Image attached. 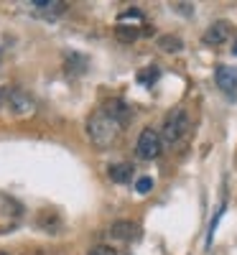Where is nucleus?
<instances>
[{
	"mask_svg": "<svg viewBox=\"0 0 237 255\" xmlns=\"http://www.w3.org/2000/svg\"><path fill=\"white\" fill-rule=\"evenodd\" d=\"M5 102H8L10 113L18 115V118H26V115H31L36 110L33 97L26 90H18V87H5Z\"/></svg>",
	"mask_w": 237,
	"mask_h": 255,
	"instance_id": "obj_4",
	"label": "nucleus"
},
{
	"mask_svg": "<svg viewBox=\"0 0 237 255\" xmlns=\"http://www.w3.org/2000/svg\"><path fill=\"white\" fill-rule=\"evenodd\" d=\"M105 113L110 115L120 128H125L127 123H130V118H133V113H130V108L122 102V100H107L105 102Z\"/></svg>",
	"mask_w": 237,
	"mask_h": 255,
	"instance_id": "obj_6",
	"label": "nucleus"
},
{
	"mask_svg": "<svg viewBox=\"0 0 237 255\" xmlns=\"http://www.w3.org/2000/svg\"><path fill=\"white\" fill-rule=\"evenodd\" d=\"M140 36V31L135 26H118L115 28V38L122 41V44H133V41Z\"/></svg>",
	"mask_w": 237,
	"mask_h": 255,
	"instance_id": "obj_12",
	"label": "nucleus"
},
{
	"mask_svg": "<svg viewBox=\"0 0 237 255\" xmlns=\"http://www.w3.org/2000/svg\"><path fill=\"white\" fill-rule=\"evenodd\" d=\"M87 255H118V250L113 248V245H105V243H100V245H95Z\"/></svg>",
	"mask_w": 237,
	"mask_h": 255,
	"instance_id": "obj_14",
	"label": "nucleus"
},
{
	"mask_svg": "<svg viewBox=\"0 0 237 255\" xmlns=\"http://www.w3.org/2000/svg\"><path fill=\"white\" fill-rule=\"evenodd\" d=\"M110 179L115 184H127L133 179V166L130 163H113L110 166Z\"/></svg>",
	"mask_w": 237,
	"mask_h": 255,
	"instance_id": "obj_9",
	"label": "nucleus"
},
{
	"mask_svg": "<svg viewBox=\"0 0 237 255\" xmlns=\"http://www.w3.org/2000/svg\"><path fill=\"white\" fill-rule=\"evenodd\" d=\"M156 44H158V49H163L166 54H176V51L184 49V41H181L179 36H174V33H171V36H158Z\"/></svg>",
	"mask_w": 237,
	"mask_h": 255,
	"instance_id": "obj_10",
	"label": "nucleus"
},
{
	"mask_svg": "<svg viewBox=\"0 0 237 255\" xmlns=\"http://www.w3.org/2000/svg\"><path fill=\"white\" fill-rule=\"evenodd\" d=\"M138 232H140V227L135 222H130V220H118V222L110 225V235L115 240H135Z\"/></svg>",
	"mask_w": 237,
	"mask_h": 255,
	"instance_id": "obj_8",
	"label": "nucleus"
},
{
	"mask_svg": "<svg viewBox=\"0 0 237 255\" xmlns=\"http://www.w3.org/2000/svg\"><path fill=\"white\" fill-rule=\"evenodd\" d=\"M31 8L44 10V13H61L64 8H67V3H59V0H33Z\"/></svg>",
	"mask_w": 237,
	"mask_h": 255,
	"instance_id": "obj_11",
	"label": "nucleus"
},
{
	"mask_svg": "<svg viewBox=\"0 0 237 255\" xmlns=\"http://www.w3.org/2000/svg\"><path fill=\"white\" fill-rule=\"evenodd\" d=\"M232 54H235V56H237V41H235V46H232Z\"/></svg>",
	"mask_w": 237,
	"mask_h": 255,
	"instance_id": "obj_17",
	"label": "nucleus"
},
{
	"mask_svg": "<svg viewBox=\"0 0 237 255\" xmlns=\"http://www.w3.org/2000/svg\"><path fill=\"white\" fill-rule=\"evenodd\" d=\"M3 100H5V87L0 90V105H3Z\"/></svg>",
	"mask_w": 237,
	"mask_h": 255,
	"instance_id": "obj_16",
	"label": "nucleus"
},
{
	"mask_svg": "<svg viewBox=\"0 0 237 255\" xmlns=\"http://www.w3.org/2000/svg\"><path fill=\"white\" fill-rule=\"evenodd\" d=\"M87 135L97 148H110L120 135V125L105 110H100V113L90 115V120H87Z\"/></svg>",
	"mask_w": 237,
	"mask_h": 255,
	"instance_id": "obj_1",
	"label": "nucleus"
},
{
	"mask_svg": "<svg viewBox=\"0 0 237 255\" xmlns=\"http://www.w3.org/2000/svg\"><path fill=\"white\" fill-rule=\"evenodd\" d=\"M150 189H153V179H150V176H140L135 181V191H138V194H148Z\"/></svg>",
	"mask_w": 237,
	"mask_h": 255,
	"instance_id": "obj_13",
	"label": "nucleus"
},
{
	"mask_svg": "<svg viewBox=\"0 0 237 255\" xmlns=\"http://www.w3.org/2000/svg\"><path fill=\"white\" fill-rule=\"evenodd\" d=\"M189 130V115L184 108H176L171 110L163 120V128H161V140L163 145H176Z\"/></svg>",
	"mask_w": 237,
	"mask_h": 255,
	"instance_id": "obj_2",
	"label": "nucleus"
},
{
	"mask_svg": "<svg viewBox=\"0 0 237 255\" xmlns=\"http://www.w3.org/2000/svg\"><path fill=\"white\" fill-rule=\"evenodd\" d=\"M214 79H217V87L227 97H237V69L227 67V64H220V67L214 69Z\"/></svg>",
	"mask_w": 237,
	"mask_h": 255,
	"instance_id": "obj_5",
	"label": "nucleus"
},
{
	"mask_svg": "<svg viewBox=\"0 0 237 255\" xmlns=\"http://www.w3.org/2000/svg\"><path fill=\"white\" fill-rule=\"evenodd\" d=\"M227 38H230V23L227 20H217V23H212L204 31V44H209V46H220Z\"/></svg>",
	"mask_w": 237,
	"mask_h": 255,
	"instance_id": "obj_7",
	"label": "nucleus"
},
{
	"mask_svg": "<svg viewBox=\"0 0 237 255\" xmlns=\"http://www.w3.org/2000/svg\"><path fill=\"white\" fill-rule=\"evenodd\" d=\"M163 151V140H161V130H153V128H143L138 143H135V156L140 161H153L158 158Z\"/></svg>",
	"mask_w": 237,
	"mask_h": 255,
	"instance_id": "obj_3",
	"label": "nucleus"
},
{
	"mask_svg": "<svg viewBox=\"0 0 237 255\" xmlns=\"http://www.w3.org/2000/svg\"><path fill=\"white\" fill-rule=\"evenodd\" d=\"M153 77H158V69L150 67V69H148V72H143L138 79H140V82H145V84H150V82H153Z\"/></svg>",
	"mask_w": 237,
	"mask_h": 255,
	"instance_id": "obj_15",
	"label": "nucleus"
}]
</instances>
